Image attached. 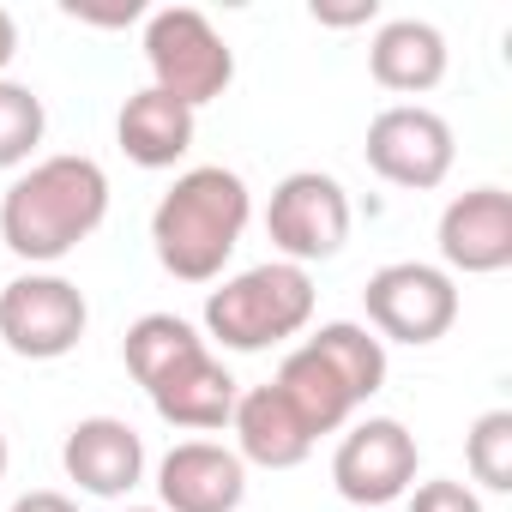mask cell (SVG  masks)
<instances>
[{
  "label": "cell",
  "instance_id": "obj_6",
  "mask_svg": "<svg viewBox=\"0 0 512 512\" xmlns=\"http://www.w3.org/2000/svg\"><path fill=\"white\" fill-rule=\"evenodd\" d=\"M362 308H368V326L374 338L386 344H440L458 320V284L452 272L440 266H422V260H392L368 278L362 290Z\"/></svg>",
  "mask_w": 512,
  "mask_h": 512
},
{
  "label": "cell",
  "instance_id": "obj_10",
  "mask_svg": "<svg viewBox=\"0 0 512 512\" xmlns=\"http://www.w3.org/2000/svg\"><path fill=\"white\" fill-rule=\"evenodd\" d=\"M145 398H151V410H157L169 428L211 434V428H229V410H235L241 386H235V374L205 350V338H193L175 362H163V368L145 380Z\"/></svg>",
  "mask_w": 512,
  "mask_h": 512
},
{
  "label": "cell",
  "instance_id": "obj_4",
  "mask_svg": "<svg viewBox=\"0 0 512 512\" xmlns=\"http://www.w3.org/2000/svg\"><path fill=\"white\" fill-rule=\"evenodd\" d=\"M145 67H151V91L187 103L193 115L211 97H223L235 79V55L199 7H163L145 19Z\"/></svg>",
  "mask_w": 512,
  "mask_h": 512
},
{
  "label": "cell",
  "instance_id": "obj_1",
  "mask_svg": "<svg viewBox=\"0 0 512 512\" xmlns=\"http://www.w3.org/2000/svg\"><path fill=\"white\" fill-rule=\"evenodd\" d=\"M109 217V175L97 157L61 151L31 163L7 193H0V241L31 266H55L97 235Z\"/></svg>",
  "mask_w": 512,
  "mask_h": 512
},
{
  "label": "cell",
  "instance_id": "obj_15",
  "mask_svg": "<svg viewBox=\"0 0 512 512\" xmlns=\"http://www.w3.org/2000/svg\"><path fill=\"white\" fill-rule=\"evenodd\" d=\"M193 133H199V115L163 91H133L115 115V139L121 151L139 163V169H175L187 151H193Z\"/></svg>",
  "mask_w": 512,
  "mask_h": 512
},
{
  "label": "cell",
  "instance_id": "obj_13",
  "mask_svg": "<svg viewBox=\"0 0 512 512\" xmlns=\"http://www.w3.org/2000/svg\"><path fill=\"white\" fill-rule=\"evenodd\" d=\"M61 464L67 476L97 494V500H121L145 482V440L121 422V416H85L67 428V446H61Z\"/></svg>",
  "mask_w": 512,
  "mask_h": 512
},
{
  "label": "cell",
  "instance_id": "obj_7",
  "mask_svg": "<svg viewBox=\"0 0 512 512\" xmlns=\"http://www.w3.org/2000/svg\"><path fill=\"white\" fill-rule=\"evenodd\" d=\"M266 229H272V247L284 253L290 266L332 260V253L350 241V193L338 187V175L296 169V175H284L272 187Z\"/></svg>",
  "mask_w": 512,
  "mask_h": 512
},
{
  "label": "cell",
  "instance_id": "obj_19",
  "mask_svg": "<svg viewBox=\"0 0 512 512\" xmlns=\"http://www.w3.org/2000/svg\"><path fill=\"white\" fill-rule=\"evenodd\" d=\"M49 133V109L31 85L19 79H0V169H19L31 163V151L43 145Z\"/></svg>",
  "mask_w": 512,
  "mask_h": 512
},
{
  "label": "cell",
  "instance_id": "obj_11",
  "mask_svg": "<svg viewBox=\"0 0 512 512\" xmlns=\"http://www.w3.org/2000/svg\"><path fill=\"white\" fill-rule=\"evenodd\" d=\"M440 272L494 278L512 266V193L506 187H470L440 211Z\"/></svg>",
  "mask_w": 512,
  "mask_h": 512
},
{
  "label": "cell",
  "instance_id": "obj_16",
  "mask_svg": "<svg viewBox=\"0 0 512 512\" xmlns=\"http://www.w3.org/2000/svg\"><path fill=\"white\" fill-rule=\"evenodd\" d=\"M368 73L398 97H422L446 79V37L428 19H386L368 43Z\"/></svg>",
  "mask_w": 512,
  "mask_h": 512
},
{
  "label": "cell",
  "instance_id": "obj_9",
  "mask_svg": "<svg viewBox=\"0 0 512 512\" xmlns=\"http://www.w3.org/2000/svg\"><path fill=\"white\" fill-rule=\"evenodd\" d=\"M332 482H338V494H344L350 506H362V512L392 506V500L410 494V482H416V434H410L404 422H392V416L356 422V428L338 440V452H332Z\"/></svg>",
  "mask_w": 512,
  "mask_h": 512
},
{
  "label": "cell",
  "instance_id": "obj_3",
  "mask_svg": "<svg viewBox=\"0 0 512 512\" xmlns=\"http://www.w3.org/2000/svg\"><path fill=\"white\" fill-rule=\"evenodd\" d=\"M308 320H314V278H308V266H290V260L247 266V272L223 278V290L205 296L211 344L241 350V356L308 332Z\"/></svg>",
  "mask_w": 512,
  "mask_h": 512
},
{
  "label": "cell",
  "instance_id": "obj_14",
  "mask_svg": "<svg viewBox=\"0 0 512 512\" xmlns=\"http://www.w3.org/2000/svg\"><path fill=\"white\" fill-rule=\"evenodd\" d=\"M229 428H235V458L241 464H260V470H296L314 452L308 422L290 410V398L278 386L241 392L235 410H229Z\"/></svg>",
  "mask_w": 512,
  "mask_h": 512
},
{
  "label": "cell",
  "instance_id": "obj_24",
  "mask_svg": "<svg viewBox=\"0 0 512 512\" xmlns=\"http://www.w3.org/2000/svg\"><path fill=\"white\" fill-rule=\"evenodd\" d=\"M13 55H19V25H13V13L0 7V73L13 67Z\"/></svg>",
  "mask_w": 512,
  "mask_h": 512
},
{
  "label": "cell",
  "instance_id": "obj_25",
  "mask_svg": "<svg viewBox=\"0 0 512 512\" xmlns=\"http://www.w3.org/2000/svg\"><path fill=\"white\" fill-rule=\"evenodd\" d=\"M0 476H7V434H0Z\"/></svg>",
  "mask_w": 512,
  "mask_h": 512
},
{
  "label": "cell",
  "instance_id": "obj_2",
  "mask_svg": "<svg viewBox=\"0 0 512 512\" xmlns=\"http://www.w3.org/2000/svg\"><path fill=\"white\" fill-rule=\"evenodd\" d=\"M253 217V193L235 169L205 163L175 175V187L157 199L151 211V247H157V266L181 284H211L223 278L229 253L241 247V229Z\"/></svg>",
  "mask_w": 512,
  "mask_h": 512
},
{
  "label": "cell",
  "instance_id": "obj_23",
  "mask_svg": "<svg viewBox=\"0 0 512 512\" xmlns=\"http://www.w3.org/2000/svg\"><path fill=\"white\" fill-rule=\"evenodd\" d=\"M13 512H79V506L67 494H55V488H31V494L13 500Z\"/></svg>",
  "mask_w": 512,
  "mask_h": 512
},
{
  "label": "cell",
  "instance_id": "obj_17",
  "mask_svg": "<svg viewBox=\"0 0 512 512\" xmlns=\"http://www.w3.org/2000/svg\"><path fill=\"white\" fill-rule=\"evenodd\" d=\"M272 386L290 398V410L308 422V434H314V440H320V434H338V428L356 416V392L344 386V374H338V368H332L314 344L290 350Z\"/></svg>",
  "mask_w": 512,
  "mask_h": 512
},
{
  "label": "cell",
  "instance_id": "obj_5",
  "mask_svg": "<svg viewBox=\"0 0 512 512\" xmlns=\"http://www.w3.org/2000/svg\"><path fill=\"white\" fill-rule=\"evenodd\" d=\"M91 326L85 290L67 284L61 272H25L0 290V344L25 362H61L79 350Z\"/></svg>",
  "mask_w": 512,
  "mask_h": 512
},
{
  "label": "cell",
  "instance_id": "obj_12",
  "mask_svg": "<svg viewBox=\"0 0 512 512\" xmlns=\"http://www.w3.org/2000/svg\"><path fill=\"white\" fill-rule=\"evenodd\" d=\"M163 512H235L247 494V464L217 440H181L157 464Z\"/></svg>",
  "mask_w": 512,
  "mask_h": 512
},
{
  "label": "cell",
  "instance_id": "obj_26",
  "mask_svg": "<svg viewBox=\"0 0 512 512\" xmlns=\"http://www.w3.org/2000/svg\"><path fill=\"white\" fill-rule=\"evenodd\" d=\"M127 512H163V506H127Z\"/></svg>",
  "mask_w": 512,
  "mask_h": 512
},
{
  "label": "cell",
  "instance_id": "obj_8",
  "mask_svg": "<svg viewBox=\"0 0 512 512\" xmlns=\"http://www.w3.org/2000/svg\"><path fill=\"white\" fill-rule=\"evenodd\" d=\"M362 151H368V169H374L380 181L410 187V193L440 187V181L452 175V157H458L446 115H434V109H422V103H392V109H380V115L368 121V145H362Z\"/></svg>",
  "mask_w": 512,
  "mask_h": 512
},
{
  "label": "cell",
  "instance_id": "obj_22",
  "mask_svg": "<svg viewBox=\"0 0 512 512\" xmlns=\"http://www.w3.org/2000/svg\"><path fill=\"white\" fill-rule=\"evenodd\" d=\"M380 19V7H374V0H356V7H326V0H314V25H374Z\"/></svg>",
  "mask_w": 512,
  "mask_h": 512
},
{
  "label": "cell",
  "instance_id": "obj_21",
  "mask_svg": "<svg viewBox=\"0 0 512 512\" xmlns=\"http://www.w3.org/2000/svg\"><path fill=\"white\" fill-rule=\"evenodd\" d=\"M410 512H482V500H476L464 482H452V476H434V482H416V494H410Z\"/></svg>",
  "mask_w": 512,
  "mask_h": 512
},
{
  "label": "cell",
  "instance_id": "obj_20",
  "mask_svg": "<svg viewBox=\"0 0 512 512\" xmlns=\"http://www.w3.org/2000/svg\"><path fill=\"white\" fill-rule=\"evenodd\" d=\"M464 464L482 488L506 494L512 488V410H482L464 434Z\"/></svg>",
  "mask_w": 512,
  "mask_h": 512
},
{
  "label": "cell",
  "instance_id": "obj_18",
  "mask_svg": "<svg viewBox=\"0 0 512 512\" xmlns=\"http://www.w3.org/2000/svg\"><path fill=\"white\" fill-rule=\"evenodd\" d=\"M308 344L344 374V386L356 392V404H368V398L386 386V344H380L368 326H356V320H332V326H320Z\"/></svg>",
  "mask_w": 512,
  "mask_h": 512
}]
</instances>
